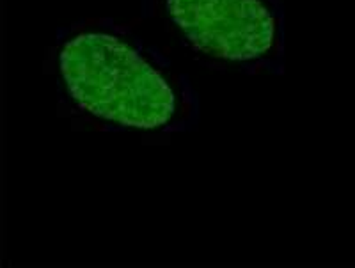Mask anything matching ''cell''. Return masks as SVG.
Masks as SVG:
<instances>
[{
	"label": "cell",
	"mask_w": 355,
	"mask_h": 268,
	"mask_svg": "<svg viewBox=\"0 0 355 268\" xmlns=\"http://www.w3.org/2000/svg\"><path fill=\"white\" fill-rule=\"evenodd\" d=\"M59 69L82 110L139 130H173L194 114L183 77L130 30L94 21L61 41Z\"/></svg>",
	"instance_id": "obj_1"
},
{
	"label": "cell",
	"mask_w": 355,
	"mask_h": 268,
	"mask_svg": "<svg viewBox=\"0 0 355 268\" xmlns=\"http://www.w3.org/2000/svg\"><path fill=\"white\" fill-rule=\"evenodd\" d=\"M180 33L210 57L274 68L284 52L281 0H164Z\"/></svg>",
	"instance_id": "obj_2"
}]
</instances>
